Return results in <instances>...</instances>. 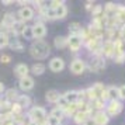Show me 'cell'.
I'll use <instances>...</instances> for the list:
<instances>
[{
    "instance_id": "1f68e13d",
    "label": "cell",
    "mask_w": 125,
    "mask_h": 125,
    "mask_svg": "<svg viewBox=\"0 0 125 125\" xmlns=\"http://www.w3.org/2000/svg\"><path fill=\"white\" fill-rule=\"evenodd\" d=\"M94 107H96L98 111H101L103 108H104V101H103L101 98H97V100H94Z\"/></svg>"
},
{
    "instance_id": "e0dca14e",
    "label": "cell",
    "mask_w": 125,
    "mask_h": 125,
    "mask_svg": "<svg viewBox=\"0 0 125 125\" xmlns=\"http://www.w3.org/2000/svg\"><path fill=\"white\" fill-rule=\"evenodd\" d=\"M30 72H32L34 74H37V76H40V74H42L44 72H45V65L44 63H34L31 68H30Z\"/></svg>"
},
{
    "instance_id": "30bf717a",
    "label": "cell",
    "mask_w": 125,
    "mask_h": 125,
    "mask_svg": "<svg viewBox=\"0 0 125 125\" xmlns=\"http://www.w3.org/2000/svg\"><path fill=\"white\" fill-rule=\"evenodd\" d=\"M20 89L23 91H28V90H31L32 87H34V79L31 77V76H25V77H23V79H20Z\"/></svg>"
},
{
    "instance_id": "603a6c76",
    "label": "cell",
    "mask_w": 125,
    "mask_h": 125,
    "mask_svg": "<svg viewBox=\"0 0 125 125\" xmlns=\"http://www.w3.org/2000/svg\"><path fill=\"white\" fill-rule=\"evenodd\" d=\"M55 14H56V18H65L68 16V7L65 6V4L59 6L56 10H55Z\"/></svg>"
},
{
    "instance_id": "d590c367",
    "label": "cell",
    "mask_w": 125,
    "mask_h": 125,
    "mask_svg": "<svg viewBox=\"0 0 125 125\" xmlns=\"http://www.w3.org/2000/svg\"><path fill=\"white\" fill-rule=\"evenodd\" d=\"M10 59H11V58L9 56V55H1L0 62H1V63H9V62H10Z\"/></svg>"
},
{
    "instance_id": "9a60e30c",
    "label": "cell",
    "mask_w": 125,
    "mask_h": 125,
    "mask_svg": "<svg viewBox=\"0 0 125 125\" xmlns=\"http://www.w3.org/2000/svg\"><path fill=\"white\" fill-rule=\"evenodd\" d=\"M59 97H61V94H59V91H56V90H48L46 94H45V98H46L48 103H58Z\"/></svg>"
},
{
    "instance_id": "f1b7e54d",
    "label": "cell",
    "mask_w": 125,
    "mask_h": 125,
    "mask_svg": "<svg viewBox=\"0 0 125 125\" xmlns=\"http://www.w3.org/2000/svg\"><path fill=\"white\" fill-rule=\"evenodd\" d=\"M9 45L11 46V49H16V51H23V49H24V45L20 42V41H17V40H14V42H10Z\"/></svg>"
},
{
    "instance_id": "836d02e7",
    "label": "cell",
    "mask_w": 125,
    "mask_h": 125,
    "mask_svg": "<svg viewBox=\"0 0 125 125\" xmlns=\"http://www.w3.org/2000/svg\"><path fill=\"white\" fill-rule=\"evenodd\" d=\"M118 91H119V98L125 100V84L121 86V87H118Z\"/></svg>"
},
{
    "instance_id": "2e32d148",
    "label": "cell",
    "mask_w": 125,
    "mask_h": 125,
    "mask_svg": "<svg viewBox=\"0 0 125 125\" xmlns=\"http://www.w3.org/2000/svg\"><path fill=\"white\" fill-rule=\"evenodd\" d=\"M53 44H55V48H58V49H63V48L68 46V38L63 37V35H59V37L55 38Z\"/></svg>"
},
{
    "instance_id": "277c9868",
    "label": "cell",
    "mask_w": 125,
    "mask_h": 125,
    "mask_svg": "<svg viewBox=\"0 0 125 125\" xmlns=\"http://www.w3.org/2000/svg\"><path fill=\"white\" fill-rule=\"evenodd\" d=\"M49 69H51L53 73H59V72H62L63 69H65V61H63L62 58H53L51 59V62H49Z\"/></svg>"
},
{
    "instance_id": "9c48e42d",
    "label": "cell",
    "mask_w": 125,
    "mask_h": 125,
    "mask_svg": "<svg viewBox=\"0 0 125 125\" xmlns=\"http://www.w3.org/2000/svg\"><path fill=\"white\" fill-rule=\"evenodd\" d=\"M28 73H30V68H28V65H25V63H18L17 66L14 68V74L17 77H20V79L28 76Z\"/></svg>"
},
{
    "instance_id": "4fadbf2b",
    "label": "cell",
    "mask_w": 125,
    "mask_h": 125,
    "mask_svg": "<svg viewBox=\"0 0 125 125\" xmlns=\"http://www.w3.org/2000/svg\"><path fill=\"white\" fill-rule=\"evenodd\" d=\"M16 103H17L21 108H27V107L31 105V98H30V96H27V94H21V96L17 97Z\"/></svg>"
},
{
    "instance_id": "8d00e7d4",
    "label": "cell",
    "mask_w": 125,
    "mask_h": 125,
    "mask_svg": "<svg viewBox=\"0 0 125 125\" xmlns=\"http://www.w3.org/2000/svg\"><path fill=\"white\" fill-rule=\"evenodd\" d=\"M83 125H96V122L93 121V118H87L84 121V124H83Z\"/></svg>"
},
{
    "instance_id": "f35d334b",
    "label": "cell",
    "mask_w": 125,
    "mask_h": 125,
    "mask_svg": "<svg viewBox=\"0 0 125 125\" xmlns=\"http://www.w3.org/2000/svg\"><path fill=\"white\" fill-rule=\"evenodd\" d=\"M3 89H4V86H3V83H0V93L3 91Z\"/></svg>"
},
{
    "instance_id": "7a4b0ae2",
    "label": "cell",
    "mask_w": 125,
    "mask_h": 125,
    "mask_svg": "<svg viewBox=\"0 0 125 125\" xmlns=\"http://www.w3.org/2000/svg\"><path fill=\"white\" fill-rule=\"evenodd\" d=\"M28 117L32 122L40 125L46 119V111H45V108H42V107H32Z\"/></svg>"
},
{
    "instance_id": "7402d4cb",
    "label": "cell",
    "mask_w": 125,
    "mask_h": 125,
    "mask_svg": "<svg viewBox=\"0 0 125 125\" xmlns=\"http://www.w3.org/2000/svg\"><path fill=\"white\" fill-rule=\"evenodd\" d=\"M25 28V25H24V21H16L14 23V25L11 27V31L14 32V35H18V34H21L23 32V30Z\"/></svg>"
},
{
    "instance_id": "d4e9b609",
    "label": "cell",
    "mask_w": 125,
    "mask_h": 125,
    "mask_svg": "<svg viewBox=\"0 0 125 125\" xmlns=\"http://www.w3.org/2000/svg\"><path fill=\"white\" fill-rule=\"evenodd\" d=\"M10 44V37L7 32H0V48H4Z\"/></svg>"
},
{
    "instance_id": "6da1fadb",
    "label": "cell",
    "mask_w": 125,
    "mask_h": 125,
    "mask_svg": "<svg viewBox=\"0 0 125 125\" xmlns=\"http://www.w3.org/2000/svg\"><path fill=\"white\" fill-rule=\"evenodd\" d=\"M49 52H51V48L48 45V42H45L44 40H37L30 46V53L35 59H44L49 55Z\"/></svg>"
},
{
    "instance_id": "52a82bcc",
    "label": "cell",
    "mask_w": 125,
    "mask_h": 125,
    "mask_svg": "<svg viewBox=\"0 0 125 125\" xmlns=\"http://www.w3.org/2000/svg\"><path fill=\"white\" fill-rule=\"evenodd\" d=\"M82 42H83V40L79 35H70L68 38V45L70 46L72 51H79L80 46H82Z\"/></svg>"
},
{
    "instance_id": "4316f807",
    "label": "cell",
    "mask_w": 125,
    "mask_h": 125,
    "mask_svg": "<svg viewBox=\"0 0 125 125\" xmlns=\"http://www.w3.org/2000/svg\"><path fill=\"white\" fill-rule=\"evenodd\" d=\"M51 117L55 118V119H58V121H61L62 117H63V111L61 110V108H53V110L51 111Z\"/></svg>"
},
{
    "instance_id": "4dcf8cb0",
    "label": "cell",
    "mask_w": 125,
    "mask_h": 125,
    "mask_svg": "<svg viewBox=\"0 0 125 125\" xmlns=\"http://www.w3.org/2000/svg\"><path fill=\"white\" fill-rule=\"evenodd\" d=\"M117 63H122L125 61V52H119V53H115V59H114Z\"/></svg>"
},
{
    "instance_id": "ac0fdd59",
    "label": "cell",
    "mask_w": 125,
    "mask_h": 125,
    "mask_svg": "<svg viewBox=\"0 0 125 125\" xmlns=\"http://www.w3.org/2000/svg\"><path fill=\"white\" fill-rule=\"evenodd\" d=\"M89 118V114H86V113H80V111H77V113L73 115V119H74V122L77 125H83L84 124V121Z\"/></svg>"
},
{
    "instance_id": "d6a6232c",
    "label": "cell",
    "mask_w": 125,
    "mask_h": 125,
    "mask_svg": "<svg viewBox=\"0 0 125 125\" xmlns=\"http://www.w3.org/2000/svg\"><path fill=\"white\" fill-rule=\"evenodd\" d=\"M63 1H58V0H53V1H51V6H49V9H52V10H56L59 6H62Z\"/></svg>"
},
{
    "instance_id": "83f0119b",
    "label": "cell",
    "mask_w": 125,
    "mask_h": 125,
    "mask_svg": "<svg viewBox=\"0 0 125 125\" xmlns=\"http://www.w3.org/2000/svg\"><path fill=\"white\" fill-rule=\"evenodd\" d=\"M84 94H86V97L90 100V101H94V100H97V94L93 91V89H87V90H84Z\"/></svg>"
},
{
    "instance_id": "f546056e",
    "label": "cell",
    "mask_w": 125,
    "mask_h": 125,
    "mask_svg": "<svg viewBox=\"0 0 125 125\" xmlns=\"http://www.w3.org/2000/svg\"><path fill=\"white\" fill-rule=\"evenodd\" d=\"M69 104L68 103H66V100H65V98H63V96H61L59 97V100H58V108H61V110H65V108L68 107Z\"/></svg>"
},
{
    "instance_id": "d6986e66",
    "label": "cell",
    "mask_w": 125,
    "mask_h": 125,
    "mask_svg": "<svg viewBox=\"0 0 125 125\" xmlns=\"http://www.w3.org/2000/svg\"><path fill=\"white\" fill-rule=\"evenodd\" d=\"M69 31H70V35H82V32H83V28L80 27L79 23H72L70 25H69Z\"/></svg>"
},
{
    "instance_id": "e575fe53",
    "label": "cell",
    "mask_w": 125,
    "mask_h": 125,
    "mask_svg": "<svg viewBox=\"0 0 125 125\" xmlns=\"http://www.w3.org/2000/svg\"><path fill=\"white\" fill-rule=\"evenodd\" d=\"M101 9H103L101 6H96L94 9H93V10H91V14H94V16H98V14L101 13Z\"/></svg>"
},
{
    "instance_id": "ffe728a7",
    "label": "cell",
    "mask_w": 125,
    "mask_h": 125,
    "mask_svg": "<svg viewBox=\"0 0 125 125\" xmlns=\"http://www.w3.org/2000/svg\"><path fill=\"white\" fill-rule=\"evenodd\" d=\"M103 52H104V55L111 56L114 53V42H111V41L104 42V45H103Z\"/></svg>"
},
{
    "instance_id": "8fae6325",
    "label": "cell",
    "mask_w": 125,
    "mask_h": 125,
    "mask_svg": "<svg viewBox=\"0 0 125 125\" xmlns=\"http://www.w3.org/2000/svg\"><path fill=\"white\" fill-rule=\"evenodd\" d=\"M108 119H110V117L104 111H97L93 117V121L96 122V125H107Z\"/></svg>"
},
{
    "instance_id": "cb8c5ba5",
    "label": "cell",
    "mask_w": 125,
    "mask_h": 125,
    "mask_svg": "<svg viewBox=\"0 0 125 125\" xmlns=\"http://www.w3.org/2000/svg\"><path fill=\"white\" fill-rule=\"evenodd\" d=\"M17 90L16 89H9V90L6 91V98H7V101L10 103V101H14V100H17Z\"/></svg>"
},
{
    "instance_id": "5bb4252c",
    "label": "cell",
    "mask_w": 125,
    "mask_h": 125,
    "mask_svg": "<svg viewBox=\"0 0 125 125\" xmlns=\"http://www.w3.org/2000/svg\"><path fill=\"white\" fill-rule=\"evenodd\" d=\"M104 66H105V62H104V59H101V58H96V59L90 63V69L91 70H94V72L101 70Z\"/></svg>"
},
{
    "instance_id": "74e56055",
    "label": "cell",
    "mask_w": 125,
    "mask_h": 125,
    "mask_svg": "<svg viewBox=\"0 0 125 125\" xmlns=\"http://www.w3.org/2000/svg\"><path fill=\"white\" fill-rule=\"evenodd\" d=\"M1 3H3V4H11V3H14V1H10V0H4V1H1Z\"/></svg>"
},
{
    "instance_id": "5b68a950",
    "label": "cell",
    "mask_w": 125,
    "mask_h": 125,
    "mask_svg": "<svg viewBox=\"0 0 125 125\" xmlns=\"http://www.w3.org/2000/svg\"><path fill=\"white\" fill-rule=\"evenodd\" d=\"M32 34H34V38L42 40L46 35V27L44 25V23H35L32 25Z\"/></svg>"
},
{
    "instance_id": "44dd1931",
    "label": "cell",
    "mask_w": 125,
    "mask_h": 125,
    "mask_svg": "<svg viewBox=\"0 0 125 125\" xmlns=\"http://www.w3.org/2000/svg\"><path fill=\"white\" fill-rule=\"evenodd\" d=\"M107 94H108V98H111V100H117L119 97V91H118V87H115V86H110L107 89Z\"/></svg>"
},
{
    "instance_id": "8992f818",
    "label": "cell",
    "mask_w": 125,
    "mask_h": 125,
    "mask_svg": "<svg viewBox=\"0 0 125 125\" xmlns=\"http://www.w3.org/2000/svg\"><path fill=\"white\" fill-rule=\"evenodd\" d=\"M34 17V10L28 6H23L20 9V11H18V18L21 20V21H28L31 18Z\"/></svg>"
},
{
    "instance_id": "ba28073f",
    "label": "cell",
    "mask_w": 125,
    "mask_h": 125,
    "mask_svg": "<svg viewBox=\"0 0 125 125\" xmlns=\"http://www.w3.org/2000/svg\"><path fill=\"white\" fill-rule=\"evenodd\" d=\"M84 68H86V65L82 59H74L73 62L70 63V70L74 74H82L84 72Z\"/></svg>"
},
{
    "instance_id": "3957f363",
    "label": "cell",
    "mask_w": 125,
    "mask_h": 125,
    "mask_svg": "<svg viewBox=\"0 0 125 125\" xmlns=\"http://www.w3.org/2000/svg\"><path fill=\"white\" fill-rule=\"evenodd\" d=\"M122 111V104L118 100H111V103L107 105V115L108 117H115Z\"/></svg>"
},
{
    "instance_id": "7c38bea8",
    "label": "cell",
    "mask_w": 125,
    "mask_h": 125,
    "mask_svg": "<svg viewBox=\"0 0 125 125\" xmlns=\"http://www.w3.org/2000/svg\"><path fill=\"white\" fill-rule=\"evenodd\" d=\"M63 98L66 100L68 104H76V103L79 101V91L69 90V91H66V93L63 94Z\"/></svg>"
},
{
    "instance_id": "484cf974",
    "label": "cell",
    "mask_w": 125,
    "mask_h": 125,
    "mask_svg": "<svg viewBox=\"0 0 125 125\" xmlns=\"http://www.w3.org/2000/svg\"><path fill=\"white\" fill-rule=\"evenodd\" d=\"M25 40H32L34 38V34H32V27H28V25H25V28L23 30V32H21Z\"/></svg>"
}]
</instances>
